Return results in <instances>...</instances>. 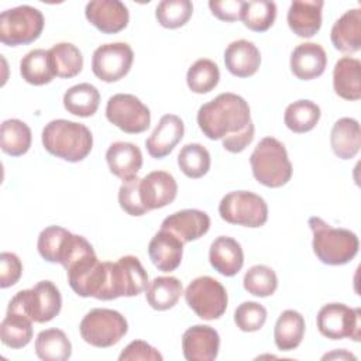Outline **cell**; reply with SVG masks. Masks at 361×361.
Instances as JSON below:
<instances>
[{
	"mask_svg": "<svg viewBox=\"0 0 361 361\" xmlns=\"http://www.w3.org/2000/svg\"><path fill=\"white\" fill-rule=\"evenodd\" d=\"M197 124L210 140H220L240 133L251 123L248 103L235 93H220L200 106Z\"/></svg>",
	"mask_w": 361,
	"mask_h": 361,
	"instance_id": "obj_1",
	"label": "cell"
},
{
	"mask_svg": "<svg viewBox=\"0 0 361 361\" xmlns=\"http://www.w3.org/2000/svg\"><path fill=\"white\" fill-rule=\"evenodd\" d=\"M41 140L51 155L68 162L85 159L93 147V135L85 124L63 118L49 121L42 130Z\"/></svg>",
	"mask_w": 361,
	"mask_h": 361,
	"instance_id": "obj_2",
	"label": "cell"
},
{
	"mask_svg": "<svg viewBox=\"0 0 361 361\" xmlns=\"http://www.w3.org/2000/svg\"><path fill=\"white\" fill-rule=\"evenodd\" d=\"M309 227L313 233V252L326 265H344L354 259L360 241L355 233L347 228L331 227L320 217H310Z\"/></svg>",
	"mask_w": 361,
	"mask_h": 361,
	"instance_id": "obj_3",
	"label": "cell"
},
{
	"mask_svg": "<svg viewBox=\"0 0 361 361\" xmlns=\"http://www.w3.org/2000/svg\"><path fill=\"white\" fill-rule=\"evenodd\" d=\"M250 164L255 180L267 188H281L292 178V164L286 148L274 137H265L257 144Z\"/></svg>",
	"mask_w": 361,
	"mask_h": 361,
	"instance_id": "obj_4",
	"label": "cell"
},
{
	"mask_svg": "<svg viewBox=\"0 0 361 361\" xmlns=\"http://www.w3.org/2000/svg\"><path fill=\"white\" fill-rule=\"evenodd\" d=\"M148 274L140 259L134 255H124L116 262L107 261L106 285L100 300H113L121 296H137L145 290Z\"/></svg>",
	"mask_w": 361,
	"mask_h": 361,
	"instance_id": "obj_5",
	"label": "cell"
},
{
	"mask_svg": "<svg viewBox=\"0 0 361 361\" xmlns=\"http://www.w3.org/2000/svg\"><path fill=\"white\" fill-rule=\"evenodd\" d=\"M62 307L59 289L51 281H41L31 289L17 292L7 309L18 310L35 323H47L55 319Z\"/></svg>",
	"mask_w": 361,
	"mask_h": 361,
	"instance_id": "obj_6",
	"label": "cell"
},
{
	"mask_svg": "<svg viewBox=\"0 0 361 361\" xmlns=\"http://www.w3.org/2000/svg\"><path fill=\"white\" fill-rule=\"evenodd\" d=\"M79 331L87 344L107 348L117 344L127 334L128 323L120 312L97 307L83 316Z\"/></svg>",
	"mask_w": 361,
	"mask_h": 361,
	"instance_id": "obj_7",
	"label": "cell"
},
{
	"mask_svg": "<svg viewBox=\"0 0 361 361\" xmlns=\"http://www.w3.org/2000/svg\"><path fill=\"white\" fill-rule=\"evenodd\" d=\"M44 30V16L32 6H18L0 14V41L7 47L31 44Z\"/></svg>",
	"mask_w": 361,
	"mask_h": 361,
	"instance_id": "obj_8",
	"label": "cell"
},
{
	"mask_svg": "<svg viewBox=\"0 0 361 361\" xmlns=\"http://www.w3.org/2000/svg\"><path fill=\"white\" fill-rule=\"evenodd\" d=\"M220 217L244 227H261L268 220V204L257 193L248 190H234L227 193L219 203Z\"/></svg>",
	"mask_w": 361,
	"mask_h": 361,
	"instance_id": "obj_9",
	"label": "cell"
},
{
	"mask_svg": "<svg viewBox=\"0 0 361 361\" xmlns=\"http://www.w3.org/2000/svg\"><path fill=\"white\" fill-rule=\"evenodd\" d=\"M185 300L203 320L220 319L228 303L226 288L212 276L193 279L185 290Z\"/></svg>",
	"mask_w": 361,
	"mask_h": 361,
	"instance_id": "obj_10",
	"label": "cell"
},
{
	"mask_svg": "<svg viewBox=\"0 0 361 361\" xmlns=\"http://www.w3.org/2000/svg\"><path fill=\"white\" fill-rule=\"evenodd\" d=\"M361 313L344 303L324 305L316 317V324L322 336L330 340L351 338L360 341L361 337Z\"/></svg>",
	"mask_w": 361,
	"mask_h": 361,
	"instance_id": "obj_11",
	"label": "cell"
},
{
	"mask_svg": "<svg viewBox=\"0 0 361 361\" xmlns=\"http://www.w3.org/2000/svg\"><path fill=\"white\" fill-rule=\"evenodd\" d=\"M106 118L127 134L144 133L151 124L149 109L128 93H117L107 100Z\"/></svg>",
	"mask_w": 361,
	"mask_h": 361,
	"instance_id": "obj_12",
	"label": "cell"
},
{
	"mask_svg": "<svg viewBox=\"0 0 361 361\" xmlns=\"http://www.w3.org/2000/svg\"><path fill=\"white\" fill-rule=\"evenodd\" d=\"M134 52L126 42H110L94 49L92 71L103 82L111 83L123 79L131 69Z\"/></svg>",
	"mask_w": 361,
	"mask_h": 361,
	"instance_id": "obj_13",
	"label": "cell"
},
{
	"mask_svg": "<svg viewBox=\"0 0 361 361\" xmlns=\"http://www.w3.org/2000/svg\"><path fill=\"white\" fill-rule=\"evenodd\" d=\"M87 21L103 34H116L128 24L130 14L124 3L118 0H93L86 4Z\"/></svg>",
	"mask_w": 361,
	"mask_h": 361,
	"instance_id": "obj_14",
	"label": "cell"
},
{
	"mask_svg": "<svg viewBox=\"0 0 361 361\" xmlns=\"http://www.w3.org/2000/svg\"><path fill=\"white\" fill-rule=\"evenodd\" d=\"M141 202L145 209L155 210L171 204L178 195L175 178L165 171H152L140 180Z\"/></svg>",
	"mask_w": 361,
	"mask_h": 361,
	"instance_id": "obj_15",
	"label": "cell"
},
{
	"mask_svg": "<svg viewBox=\"0 0 361 361\" xmlns=\"http://www.w3.org/2000/svg\"><path fill=\"white\" fill-rule=\"evenodd\" d=\"M220 348L217 330L206 324L189 327L182 336V351L188 361H213Z\"/></svg>",
	"mask_w": 361,
	"mask_h": 361,
	"instance_id": "obj_16",
	"label": "cell"
},
{
	"mask_svg": "<svg viewBox=\"0 0 361 361\" xmlns=\"http://www.w3.org/2000/svg\"><path fill=\"white\" fill-rule=\"evenodd\" d=\"M161 228L175 234L183 244L204 235L210 228V217L199 209H183L169 214Z\"/></svg>",
	"mask_w": 361,
	"mask_h": 361,
	"instance_id": "obj_17",
	"label": "cell"
},
{
	"mask_svg": "<svg viewBox=\"0 0 361 361\" xmlns=\"http://www.w3.org/2000/svg\"><path fill=\"white\" fill-rule=\"evenodd\" d=\"M185 133V124L176 114H165L154 128L152 134L147 138L145 147L152 158L161 159L169 155L173 148L180 142Z\"/></svg>",
	"mask_w": 361,
	"mask_h": 361,
	"instance_id": "obj_18",
	"label": "cell"
},
{
	"mask_svg": "<svg viewBox=\"0 0 361 361\" xmlns=\"http://www.w3.org/2000/svg\"><path fill=\"white\" fill-rule=\"evenodd\" d=\"M76 240L78 234H72L59 226H49L39 233L37 248L45 261L58 262L63 267L73 251Z\"/></svg>",
	"mask_w": 361,
	"mask_h": 361,
	"instance_id": "obj_19",
	"label": "cell"
},
{
	"mask_svg": "<svg viewBox=\"0 0 361 361\" xmlns=\"http://www.w3.org/2000/svg\"><path fill=\"white\" fill-rule=\"evenodd\" d=\"M327 55L320 44H299L290 54V71L300 80H312L323 75Z\"/></svg>",
	"mask_w": 361,
	"mask_h": 361,
	"instance_id": "obj_20",
	"label": "cell"
},
{
	"mask_svg": "<svg viewBox=\"0 0 361 361\" xmlns=\"http://www.w3.org/2000/svg\"><path fill=\"white\" fill-rule=\"evenodd\" d=\"M322 0H295L288 10V25L300 38H312L322 27Z\"/></svg>",
	"mask_w": 361,
	"mask_h": 361,
	"instance_id": "obj_21",
	"label": "cell"
},
{
	"mask_svg": "<svg viewBox=\"0 0 361 361\" xmlns=\"http://www.w3.org/2000/svg\"><path fill=\"white\" fill-rule=\"evenodd\" d=\"M148 255L159 271H175L182 262L183 243L171 231L161 228L148 244Z\"/></svg>",
	"mask_w": 361,
	"mask_h": 361,
	"instance_id": "obj_22",
	"label": "cell"
},
{
	"mask_svg": "<svg viewBox=\"0 0 361 361\" xmlns=\"http://www.w3.org/2000/svg\"><path fill=\"white\" fill-rule=\"evenodd\" d=\"M106 161L110 172L123 182L137 176L142 166V152L133 142L117 141L106 151Z\"/></svg>",
	"mask_w": 361,
	"mask_h": 361,
	"instance_id": "obj_23",
	"label": "cell"
},
{
	"mask_svg": "<svg viewBox=\"0 0 361 361\" xmlns=\"http://www.w3.org/2000/svg\"><path fill=\"white\" fill-rule=\"evenodd\" d=\"M209 261L219 274L234 276L244 265V252L237 240L228 235H220L210 245Z\"/></svg>",
	"mask_w": 361,
	"mask_h": 361,
	"instance_id": "obj_24",
	"label": "cell"
},
{
	"mask_svg": "<svg viewBox=\"0 0 361 361\" xmlns=\"http://www.w3.org/2000/svg\"><path fill=\"white\" fill-rule=\"evenodd\" d=\"M224 65L237 78L252 76L261 65L259 49L247 39L233 41L224 51Z\"/></svg>",
	"mask_w": 361,
	"mask_h": 361,
	"instance_id": "obj_25",
	"label": "cell"
},
{
	"mask_svg": "<svg viewBox=\"0 0 361 361\" xmlns=\"http://www.w3.org/2000/svg\"><path fill=\"white\" fill-rule=\"evenodd\" d=\"M333 47L343 54H354L361 48V10L345 11L331 27Z\"/></svg>",
	"mask_w": 361,
	"mask_h": 361,
	"instance_id": "obj_26",
	"label": "cell"
},
{
	"mask_svg": "<svg viewBox=\"0 0 361 361\" xmlns=\"http://www.w3.org/2000/svg\"><path fill=\"white\" fill-rule=\"evenodd\" d=\"M333 87L336 94L344 100L361 97V62L357 58H340L333 71Z\"/></svg>",
	"mask_w": 361,
	"mask_h": 361,
	"instance_id": "obj_27",
	"label": "cell"
},
{
	"mask_svg": "<svg viewBox=\"0 0 361 361\" xmlns=\"http://www.w3.org/2000/svg\"><path fill=\"white\" fill-rule=\"evenodd\" d=\"M360 123L351 117L338 118L330 133L333 152L341 159H351L360 151Z\"/></svg>",
	"mask_w": 361,
	"mask_h": 361,
	"instance_id": "obj_28",
	"label": "cell"
},
{
	"mask_svg": "<svg viewBox=\"0 0 361 361\" xmlns=\"http://www.w3.org/2000/svg\"><path fill=\"white\" fill-rule=\"evenodd\" d=\"M305 319L303 316L292 309L283 310L274 329L275 345L281 351H292L299 347L305 336Z\"/></svg>",
	"mask_w": 361,
	"mask_h": 361,
	"instance_id": "obj_29",
	"label": "cell"
},
{
	"mask_svg": "<svg viewBox=\"0 0 361 361\" xmlns=\"http://www.w3.org/2000/svg\"><path fill=\"white\" fill-rule=\"evenodd\" d=\"M183 292L182 282L175 276H158L147 283L145 299L155 310H168L173 307Z\"/></svg>",
	"mask_w": 361,
	"mask_h": 361,
	"instance_id": "obj_30",
	"label": "cell"
},
{
	"mask_svg": "<svg viewBox=\"0 0 361 361\" xmlns=\"http://www.w3.org/2000/svg\"><path fill=\"white\" fill-rule=\"evenodd\" d=\"M0 338L6 347L23 348L32 338V320L24 313L7 309L0 324Z\"/></svg>",
	"mask_w": 361,
	"mask_h": 361,
	"instance_id": "obj_31",
	"label": "cell"
},
{
	"mask_svg": "<svg viewBox=\"0 0 361 361\" xmlns=\"http://www.w3.org/2000/svg\"><path fill=\"white\" fill-rule=\"evenodd\" d=\"M35 354L44 361H66L72 355V344L61 329H47L35 338Z\"/></svg>",
	"mask_w": 361,
	"mask_h": 361,
	"instance_id": "obj_32",
	"label": "cell"
},
{
	"mask_svg": "<svg viewBox=\"0 0 361 361\" xmlns=\"http://www.w3.org/2000/svg\"><path fill=\"white\" fill-rule=\"evenodd\" d=\"M49 62L54 75L63 79H71L80 73L83 68V56L79 48L71 42H58L48 49Z\"/></svg>",
	"mask_w": 361,
	"mask_h": 361,
	"instance_id": "obj_33",
	"label": "cell"
},
{
	"mask_svg": "<svg viewBox=\"0 0 361 361\" xmlns=\"http://www.w3.org/2000/svg\"><path fill=\"white\" fill-rule=\"evenodd\" d=\"M100 104V93L90 83H79L69 87L63 94V107L68 113L79 117L93 116Z\"/></svg>",
	"mask_w": 361,
	"mask_h": 361,
	"instance_id": "obj_34",
	"label": "cell"
},
{
	"mask_svg": "<svg viewBox=\"0 0 361 361\" xmlns=\"http://www.w3.org/2000/svg\"><path fill=\"white\" fill-rule=\"evenodd\" d=\"M31 130L24 121L18 118H8L1 123L0 147L4 154L11 157L24 155L31 147Z\"/></svg>",
	"mask_w": 361,
	"mask_h": 361,
	"instance_id": "obj_35",
	"label": "cell"
},
{
	"mask_svg": "<svg viewBox=\"0 0 361 361\" xmlns=\"http://www.w3.org/2000/svg\"><path fill=\"white\" fill-rule=\"evenodd\" d=\"M20 73L30 85L42 86L49 83L55 75L49 62L48 51L37 48L25 54L20 62Z\"/></svg>",
	"mask_w": 361,
	"mask_h": 361,
	"instance_id": "obj_36",
	"label": "cell"
},
{
	"mask_svg": "<svg viewBox=\"0 0 361 361\" xmlns=\"http://www.w3.org/2000/svg\"><path fill=\"white\" fill-rule=\"evenodd\" d=\"M320 107L312 100H296L290 103L283 114L285 126L298 134L307 133L316 127L320 120Z\"/></svg>",
	"mask_w": 361,
	"mask_h": 361,
	"instance_id": "obj_37",
	"label": "cell"
},
{
	"mask_svg": "<svg viewBox=\"0 0 361 361\" xmlns=\"http://www.w3.org/2000/svg\"><path fill=\"white\" fill-rule=\"evenodd\" d=\"M276 18V4L268 0L244 1L241 11V21L244 25L255 32L269 30Z\"/></svg>",
	"mask_w": 361,
	"mask_h": 361,
	"instance_id": "obj_38",
	"label": "cell"
},
{
	"mask_svg": "<svg viewBox=\"0 0 361 361\" xmlns=\"http://www.w3.org/2000/svg\"><path fill=\"white\" fill-rule=\"evenodd\" d=\"M220 80V71L216 62L207 58L197 59L186 73L188 87L197 94L212 92Z\"/></svg>",
	"mask_w": 361,
	"mask_h": 361,
	"instance_id": "obj_39",
	"label": "cell"
},
{
	"mask_svg": "<svg viewBox=\"0 0 361 361\" xmlns=\"http://www.w3.org/2000/svg\"><path fill=\"white\" fill-rule=\"evenodd\" d=\"M178 165L188 178H202L210 169V154L202 144H186L178 154Z\"/></svg>",
	"mask_w": 361,
	"mask_h": 361,
	"instance_id": "obj_40",
	"label": "cell"
},
{
	"mask_svg": "<svg viewBox=\"0 0 361 361\" xmlns=\"http://www.w3.org/2000/svg\"><path fill=\"white\" fill-rule=\"evenodd\" d=\"M243 285L248 293L258 298H267L276 290L278 276L271 267L254 265L245 272Z\"/></svg>",
	"mask_w": 361,
	"mask_h": 361,
	"instance_id": "obj_41",
	"label": "cell"
},
{
	"mask_svg": "<svg viewBox=\"0 0 361 361\" xmlns=\"http://www.w3.org/2000/svg\"><path fill=\"white\" fill-rule=\"evenodd\" d=\"M193 6L189 0H162L155 8V18L164 28L175 30L192 17Z\"/></svg>",
	"mask_w": 361,
	"mask_h": 361,
	"instance_id": "obj_42",
	"label": "cell"
},
{
	"mask_svg": "<svg viewBox=\"0 0 361 361\" xmlns=\"http://www.w3.org/2000/svg\"><path fill=\"white\" fill-rule=\"evenodd\" d=\"M267 322V309L258 302H243L234 312V323L241 331L252 333L262 329Z\"/></svg>",
	"mask_w": 361,
	"mask_h": 361,
	"instance_id": "obj_43",
	"label": "cell"
},
{
	"mask_svg": "<svg viewBox=\"0 0 361 361\" xmlns=\"http://www.w3.org/2000/svg\"><path fill=\"white\" fill-rule=\"evenodd\" d=\"M140 180L138 176L124 180L118 189V204L130 216H142L148 212L141 202Z\"/></svg>",
	"mask_w": 361,
	"mask_h": 361,
	"instance_id": "obj_44",
	"label": "cell"
},
{
	"mask_svg": "<svg viewBox=\"0 0 361 361\" xmlns=\"http://www.w3.org/2000/svg\"><path fill=\"white\" fill-rule=\"evenodd\" d=\"M23 274V264L14 252L0 254V286L10 288L18 282Z\"/></svg>",
	"mask_w": 361,
	"mask_h": 361,
	"instance_id": "obj_45",
	"label": "cell"
},
{
	"mask_svg": "<svg viewBox=\"0 0 361 361\" xmlns=\"http://www.w3.org/2000/svg\"><path fill=\"white\" fill-rule=\"evenodd\" d=\"M161 353L149 345L147 341L142 340H134L131 341L118 355L120 361H128V360H149V361H162Z\"/></svg>",
	"mask_w": 361,
	"mask_h": 361,
	"instance_id": "obj_46",
	"label": "cell"
},
{
	"mask_svg": "<svg viewBox=\"0 0 361 361\" xmlns=\"http://www.w3.org/2000/svg\"><path fill=\"white\" fill-rule=\"evenodd\" d=\"M244 1L243 0H223L209 1V8L214 17L221 21H237L241 20Z\"/></svg>",
	"mask_w": 361,
	"mask_h": 361,
	"instance_id": "obj_47",
	"label": "cell"
},
{
	"mask_svg": "<svg viewBox=\"0 0 361 361\" xmlns=\"http://www.w3.org/2000/svg\"><path fill=\"white\" fill-rule=\"evenodd\" d=\"M254 124L252 121L244 128L241 130L240 133H235V134H231V135H227L223 138V147L226 151L228 152H233V154H238L241 151L245 149L247 145H250L254 140Z\"/></svg>",
	"mask_w": 361,
	"mask_h": 361,
	"instance_id": "obj_48",
	"label": "cell"
}]
</instances>
